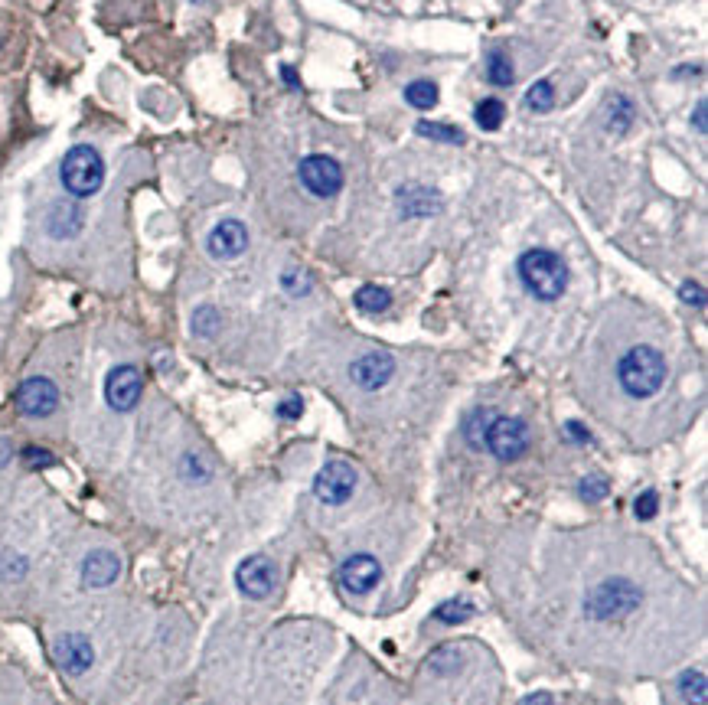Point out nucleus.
I'll list each match as a JSON object with an SVG mask.
<instances>
[{
    "label": "nucleus",
    "instance_id": "obj_1",
    "mask_svg": "<svg viewBox=\"0 0 708 705\" xmlns=\"http://www.w3.org/2000/svg\"><path fill=\"white\" fill-rule=\"evenodd\" d=\"M617 379L620 386H624L627 395L633 399H650L663 389L666 382V356L656 350V346H633L624 356H620L617 363Z\"/></svg>",
    "mask_w": 708,
    "mask_h": 705
},
{
    "label": "nucleus",
    "instance_id": "obj_2",
    "mask_svg": "<svg viewBox=\"0 0 708 705\" xmlns=\"http://www.w3.org/2000/svg\"><path fill=\"white\" fill-rule=\"evenodd\" d=\"M519 278L539 301H558L568 288V265L549 249H529L519 258Z\"/></svg>",
    "mask_w": 708,
    "mask_h": 705
},
{
    "label": "nucleus",
    "instance_id": "obj_3",
    "mask_svg": "<svg viewBox=\"0 0 708 705\" xmlns=\"http://www.w3.org/2000/svg\"><path fill=\"white\" fill-rule=\"evenodd\" d=\"M643 591L633 585L630 578H604L601 585H594L588 591L585 614L591 621H624L627 614L640 608Z\"/></svg>",
    "mask_w": 708,
    "mask_h": 705
},
{
    "label": "nucleus",
    "instance_id": "obj_4",
    "mask_svg": "<svg viewBox=\"0 0 708 705\" xmlns=\"http://www.w3.org/2000/svg\"><path fill=\"white\" fill-rule=\"evenodd\" d=\"M59 180H62V187H66V193L79 196V200H85V196H95L105 183L102 154H98L95 147H89V144L72 147V151L62 157V164H59Z\"/></svg>",
    "mask_w": 708,
    "mask_h": 705
},
{
    "label": "nucleus",
    "instance_id": "obj_5",
    "mask_svg": "<svg viewBox=\"0 0 708 705\" xmlns=\"http://www.w3.org/2000/svg\"><path fill=\"white\" fill-rule=\"evenodd\" d=\"M529 425L523 422V418H503V415H496L493 418V425L487 431V451L496 457V461H519L526 451H529Z\"/></svg>",
    "mask_w": 708,
    "mask_h": 705
},
{
    "label": "nucleus",
    "instance_id": "obj_6",
    "mask_svg": "<svg viewBox=\"0 0 708 705\" xmlns=\"http://www.w3.org/2000/svg\"><path fill=\"white\" fill-rule=\"evenodd\" d=\"M297 177H301L304 187L320 196V200H330L343 190V167L327 154H310L297 167Z\"/></svg>",
    "mask_w": 708,
    "mask_h": 705
},
{
    "label": "nucleus",
    "instance_id": "obj_7",
    "mask_svg": "<svg viewBox=\"0 0 708 705\" xmlns=\"http://www.w3.org/2000/svg\"><path fill=\"white\" fill-rule=\"evenodd\" d=\"M235 585H239L245 598L265 601L278 585V568L268 555H248V559L239 565V572H235Z\"/></svg>",
    "mask_w": 708,
    "mask_h": 705
},
{
    "label": "nucleus",
    "instance_id": "obj_8",
    "mask_svg": "<svg viewBox=\"0 0 708 705\" xmlns=\"http://www.w3.org/2000/svg\"><path fill=\"white\" fill-rule=\"evenodd\" d=\"M14 402H17V408H20L23 415L46 418V415H53L56 408H59V389H56L53 379L30 376V379H23L20 386H17Z\"/></svg>",
    "mask_w": 708,
    "mask_h": 705
},
{
    "label": "nucleus",
    "instance_id": "obj_9",
    "mask_svg": "<svg viewBox=\"0 0 708 705\" xmlns=\"http://www.w3.org/2000/svg\"><path fill=\"white\" fill-rule=\"evenodd\" d=\"M141 392H144V376L138 366L121 363L111 369L105 379V402L115 408V412H131V408L141 402Z\"/></svg>",
    "mask_w": 708,
    "mask_h": 705
},
{
    "label": "nucleus",
    "instance_id": "obj_10",
    "mask_svg": "<svg viewBox=\"0 0 708 705\" xmlns=\"http://www.w3.org/2000/svg\"><path fill=\"white\" fill-rule=\"evenodd\" d=\"M356 490V470L346 461H330L320 467V474L314 477V493L317 500H324L327 506H340L353 497Z\"/></svg>",
    "mask_w": 708,
    "mask_h": 705
},
{
    "label": "nucleus",
    "instance_id": "obj_11",
    "mask_svg": "<svg viewBox=\"0 0 708 705\" xmlns=\"http://www.w3.org/2000/svg\"><path fill=\"white\" fill-rule=\"evenodd\" d=\"M53 660H56V666H59L62 673L82 676V673L92 670L95 647H92V640L85 637V634H62L53 643Z\"/></svg>",
    "mask_w": 708,
    "mask_h": 705
},
{
    "label": "nucleus",
    "instance_id": "obj_12",
    "mask_svg": "<svg viewBox=\"0 0 708 705\" xmlns=\"http://www.w3.org/2000/svg\"><path fill=\"white\" fill-rule=\"evenodd\" d=\"M337 578L350 595H369V591L379 585L382 565L372 559V555H350V559L340 565Z\"/></svg>",
    "mask_w": 708,
    "mask_h": 705
},
{
    "label": "nucleus",
    "instance_id": "obj_13",
    "mask_svg": "<svg viewBox=\"0 0 708 705\" xmlns=\"http://www.w3.org/2000/svg\"><path fill=\"white\" fill-rule=\"evenodd\" d=\"M392 373H395V360L389 353H366L350 366V379L366 392L382 389L385 382L392 379Z\"/></svg>",
    "mask_w": 708,
    "mask_h": 705
},
{
    "label": "nucleus",
    "instance_id": "obj_14",
    "mask_svg": "<svg viewBox=\"0 0 708 705\" xmlns=\"http://www.w3.org/2000/svg\"><path fill=\"white\" fill-rule=\"evenodd\" d=\"M206 249L213 258H239L248 249V229L239 219H222L219 226L209 232Z\"/></svg>",
    "mask_w": 708,
    "mask_h": 705
},
{
    "label": "nucleus",
    "instance_id": "obj_15",
    "mask_svg": "<svg viewBox=\"0 0 708 705\" xmlns=\"http://www.w3.org/2000/svg\"><path fill=\"white\" fill-rule=\"evenodd\" d=\"M121 575V559L115 552H108V549H95L85 555V562H82V581L89 588H108V585H115Z\"/></svg>",
    "mask_w": 708,
    "mask_h": 705
},
{
    "label": "nucleus",
    "instance_id": "obj_16",
    "mask_svg": "<svg viewBox=\"0 0 708 705\" xmlns=\"http://www.w3.org/2000/svg\"><path fill=\"white\" fill-rule=\"evenodd\" d=\"M82 229V209L76 203H56L46 213V232L53 239H72Z\"/></svg>",
    "mask_w": 708,
    "mask_h": 705
},
{
    "label": "nucleus",
    "instance_id": "obj_17",
    "mask_svg": "<svg viewBox=\"0 0 708 705\" xmlns=\"http://www.w3.org/2000/svg\"><path fill=\"white\" fill-rule=\"evenodd\" d=\"M438 209H441L438 196H434L431 190H425V187L399 190V213L402 216H431V213H438Z\"/></svg>",
    "mask_w": 708,
    "mask_h": 705
},
{
    "label": "nucleus",
    "instance_id": "obj_18",
    "mask_svg": "<svg viewBox=\"0 0 708 705\" xmlns=\"http://www.w3.org/2000/svg\"><path fill=\"white\" fill-rule=\"evenodd\" d=\"M493 418H496L493 408H474V412L467 415L464 438H467L470 448H483V441H487V431H490V425H493Z\"/></svg>",
    "mask_w": 708,
    "mask_h": 705
},
{
    "label": "nucleus",
    "instance_id": "obj_19",
    "mask_svg": "<svg viewBox=\"0 0 708 705\" xmlns=\"http://www.w3.org/2000/svg\"><path fill=\"white\" fill-rule=\"evenodd\" d=\"M353 304L363 314H382V311H389V307H392V294L385 291V288H376V284H363V288L356 291Z\"/></svg>",
    "mask_w": 708,
    "mask_h": 705
},
{
    "label": "nucleus",
    "instance_id": "obj_20",
    "mask_svg": "<svg viewBox=\"0 0 708 705\" xmlns=\"http://www.w3.org/2000/svg\"><path fill=\"white\" fill-rule=\"evenodd\" d=\"M679 696L686 705H705L708 702V683L702 670H686L679 676Z\"/></svg>",
    "mask_w": 708,
    "mask_h": 705
},
{
    "label": "nucleus",
    "instance_id": "obj_21",
    "mask_svg": "<svg viewBox=\"0 0 708 705\" xmlns=\"http://www.w3.org/2000/svg\"><path fill=\"white\" fill-rule=\"evenodd\" d=\"M405 102L412 105V108H434L438 105V85L428 82V79H418L412 85H405Z\"/></svg>",
    "mask_w": 708,
    "mask_h": 705
},
{
    "label": "nucleus",
    "instance_id": "obj_22",
    "mask_svg": "<svg viewBox=\"0 0 708 705\" xmlns=\"http://www.w3.org/2000/svg\"><path fill=\"white\" fill-rule=\"evenodd\" d=\"M474 118H477V125L483 131H496L506 118V105L500 102V98H483V102L477 105V111H474Z\"/></svg>",
    "mask_w": 708,
    "mask_h": 705
},
{
    "label": "nucleus",
    "instance_id": "obj_23",
    "mask_svg": "<svg viewBox=\"0 0 708 705\" xmlns=\"http://www.w3.org/2000/svg\"><path fill=\"white\" fill-rule=\"evenodd\" d=\"M487 79L493 85H513V63L503 49H490L487 53Z\"/></svg>",
    "mask_w": 708,
    "mask_h": 705
},
{
    "label": "nucleus",
    "instance_id": "obj_24",
    "mask_svg": "<svg viewBox=\"0 0 708 705\" xmlns=\"http://www.w3.org/2000/svg\"><path fill=\"white\" fill-rule=\"evenodd\" d=\"M633 115H637V111H633L630 98H614L611 108H607V128L617 131V134H624L633 125Z\"/></svg>",
    "mask_w": 708,
    "mask_h": 705
},
{
    "label": "nucleus",
    "instance_id": "obj_25",
    "mask_svg": "<svg viewBox=\"0 0 708 705\" xmlns=\"http://www.w3.org/2000/svg\"><path fill=\"white\" fill-rule=\"evenodd\" d=\"M219 324H222V317H219L216 307H209V304L196 307V311H193V320H190V327H193L196 337H216V333H219Z\"/></svg>",
    "mask_w": 708,
    "mask_h": 705
},
{
    "label": "nucleus",
    "instance_id": "obj_26",
    "mask_svg": "<svg viewBox=\"0 0 708 705\" xmlns=\"http://www.w3.org/2000/svg\"><path fill=\"white\" fill-rule=\"evenodd\" d=\"M428 670L434 676H451L461 670V653H457L454 647H438L431 653V660H428Z\"/></svg>",
    "mask_w": 708,
    "mask_h": 705
},
{
    "label": "nucleus",
    "instance_id": "obj_27",
    "mask_svg": "<svg viewBox=\"0 0 708 705\" xmlns=\"http://www.w3.org/2000/svg\"><path fill=\"white\" fill-rule=\"evenodd\" d=\"M526 105L529 111H536V115H545V111H552L555 108V89H552V82H545L539 79L532 89L526 92Z\"/></svg>",
    "mask_w": 708,
    "mask_h": 705
},
{
    "label": "nucleus",
    "instance_id": "obj_28",
    "mask_svg": "<svg viewBox=\"0 0 708 705\" xmlns=\"http://www.w3.org/2000/svg\"><path fill=\"white\" fill-rule=\"evenodd\" d=\"M418 134L431 141H444V144H464V134L454 125H434V121H418Z\"/></svg>",
    "mask_w": 708,
    "mask_h": 705
},
{
    "label": "nucleus",
    "instance_id": "obj_29",
    "mask_svg": "<svg viewBox=\"0 0 708 705\" xmlns=\"http://www.w3.org/2000/svg\"><path fill=\"white\" fill-rule=\"evenodd\" d=\"M467 617H474V608H470L467 601H447L434 611V621H441V624H461V621H467Z\"/></svg>",
    "mask_w": 708,
    "mask_h": 705
},
{
    "label": "nucleus",
    "instance_id": "obj_30",
    "mask_svg": "<svg viewBox=\"0 0 708 705\" xmlns=\"http://www.w3.org/2000/svg\"><path fill=\"white\" fill-rule=\"evenodd\" d=\"M180 474H183V480H190V484H206L213 470L206 467L203 457H196V454H183V461H180Z\"/></svg>",
    "mask_w": 708,
    "mask_h": 705
},
{
    "label": "nucleus",
    "instance_id": "obj_31",
    "mask_svg": "<svg viewBox=\"0 0 708 705\" xmlns=\"http://www.w3.org/2000/svg\"><path fill=\"white\" fill-rule=\"evenodd\" d=\"M607 490H611V484H607L604 477H585V480L578 484V493H581L585 500H604Z\"/></svg>",
    "mask_w": 708,
    "mask_h": 705
},
{
    "label": "nucleus",
    "instance_id": "obj_32",
    "mask_svg": "<svg viewBox=\"0 0 708 705\" xmlns=\"http://www.w3.org/2000/svg\"><path fill=\"white\" fill-rule=\"evenodd\" d=\"M656 510H660V497H656L653 490L640 493L637 503H633V513H637L640 519H653V516H656Z\"/></svg>",
    "mask_w": 708,
    "mask_h": 705
},
{
    "label": "nucleus",
    "instance_id": "obj_33",
    "mask_svg": "<svg viewBox=\"0 0 708 705\" xmlns=\"http://www.w3.org/2000/svg\"><path fill=\"white\" fill-rule=\"evenodd\" d=\"M23 461H27V467L40 470V467H53L56 457L49 451H43V448H36V444H30V448H23Z\"/></svg>",
    "mask_w": 708,
    "mask_h": 705
},
{
    "label": "nucleus",
    "instance_id": "obj_34",
    "mask_svg": "<svg viewBox=\"0 0 708 705\" xmlns=\"http://www.w3.org/2000/svg\"><path fill=\"white\" fill-rule=\"evenodd\" d=\"M0 572H4L10 581H17V578H23V572H27V562H23L20 555L7 552L4 559H0Z\"/></svg>",
    "mask_w": 708,
    "mask_h": 705
},
{
    "label": "nucleus",
    "instance_id": "obj_35",
    "mask_svg": "<svg viewBox=\"0 0 708 705\" xmlns=\"http://www.w3.org/2000/svg\"><path fill=\"white\" fill-rule=\"evenodd\" d=\"M679 298L692 304V307H705V291H702V284H695V281H686L679 288Z\"/></svg>",
    "mask_w": 708,
    "mask_h": 705
},
{
    "label": "nucleus",
    "instance_id": "obj_36",
    "mask_svg": "<svg viewBox=\"0 0 708 705\" xmlns=\"http://www.w3.org/2000/svg\"><path fill=\"white\" fill-rule=\"evenodd\" d=\"M301 412H304V402H301V395H291V399H284L281 405H278V415L281 418H301Z\"/></svg>",
    "mask_w": 708,
    "mask_h": 705
},
{
    "label": "nucleus",
    "instance_id": "obj_37",
    "mask_svg": "<svg viewBox=\"0 0 708 705\" xmlns=\"http://www.w3.org/2000/svg\"><path fill=\"white\" fill-rule=\"evenodd\" d=\"M307 278L304 275H297V271H284V291H291V294H307Z\"/></svg>",
    "mask_w": 708,
    "mask_h": 705
},
{
    "label": "nucleus",
    "instance_id": "obj_38",
    "mask_svg": "<svg viewBox=\"0 0 708 705\" xmlns=\"http://www.w3.org/2000/svg\"><path fill=\"white\" fill-rule=\"evenodd\" d=\"M565 435H568L571 441H578V444H588V441H591V431H588L585 425H578V422H568V425H565Z\"/></svg>",
    "mask_w": 708,
    "mask_h": 705
},
{
    "label": "nucleus",
    "instance_id": "obj_39",
    "mask_svg": "<svg viewBox=\"0 0 708 705\" xmlns=\"http://www.w3.org/2000/svg\"><path fill=\"white\" fill-rule=\"evenodd\" d=\"M692 125H695V131H699V134H705V102L695 105V111H692Z\"/></svg>",
    "mask_w": 708,
    "mask_h": 705
},
{
    "label": "nucleus",
    "instance_id": "obj_40",
    "mask_svg": "<svg viewBox=\"0 0 708 705\" xmlns=\"http://www.w3.org/2000/svg\"><path fill=\"white\" fill-rule=\"evenodd\" d=\"M523 705H552V696L549 692H536V696H526Z\"/></svg>",
    "mask_w": 708,
    "mask_h": 705
},
{
    "label": "nucleus",
    "instance_id": "obj_41",
    "mask_svg": "<svg viewBox=\"0 0 708 705\" xmlns=\"http://www.w3.org/2000/svg\"><path fill=\"white\" fill-rule=\"evenodd\" d=\"M281 79L288 82L291 89H297V85H301V82H297V76H294V69H291V66H284V69H281Z\"/></svg>",
    "mask_w": 708,
    "mask_h": 705
},
{
    "label": "nucleus",
    "instance_id": "obj_42",
    "mask_svg": "<svg viewBox=\"0 0 708 705\" xmlns=\"http://www.w3.org/2000/svg\"><path fill=\"white\" fill-rule=\"evenodd\" d=\"M10 454H14V451H10V444H7L4 438H0V467H4V464L10 461Z\"/></svg>",
    "mask_w": 708,
    "mask_h": 705
}]
</instances>
